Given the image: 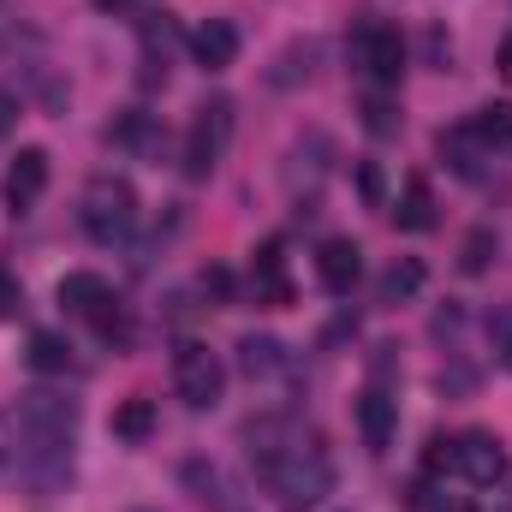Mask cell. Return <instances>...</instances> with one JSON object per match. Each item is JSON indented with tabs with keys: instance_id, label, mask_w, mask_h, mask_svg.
<instances>
[{
	"instance_id": "cell-1",
	"label": "cell",
	"mask_w": 512,
	"mask_h": 512,
	"mask_svg": "<svg viewBox=\"0 0 512 512\" xmlns=\"http://www.w3.org/2000/svg\"><path fill=\"white\" fill-rule=\"evenodd\" d=\"M245 447H251L262 483L286 507H316L334 489V459H328L322 435L298 429L292 417H256V423H245Z\"/></svg>"
},
{
	"instance_id": "cell-2",
	"label": "cell",
	"mask_w": 512,
	"mask_h": 512,
	"mask_svg": "<svg viewBox=\"0 0 512 512\" xmlns=\"http://www.w3.org/2000/svg\"><path fill=\"white\" fill-rule=\"evenodd\" d=\"M78 215H84V233L96 245L131 239V227H137V191H131L126 179H114V173H96L84 185V209Z\"/></svg>"
},
{
	"instance_id": "cell-3",
	"label": "cell",
	"mask_w": 512,
	"mask_h": 512,
	"mask_svg": "<svg viewBox=\"0 0 512 512\" xmlns=\"http://www.w3.org/2000/svg\"><path fill=\"white\" fill-rule=\"evenodd\" d=\"M352 66L370 78V90H399V78H405V36L393 24L364 18L352 30Z\"/></svg>"
},
{
	"instance_id": "cell-4",
	"label": "cell",
	"mask_w": 512,
	"mask_h": 512,
	"mask_svg": "<svg viewBox=\"0 0 512 512\" xmlns=\"http://www.w3.org/2000/svg\"><path fill=\"white\" fill-rule=\"evenodd\" d=\"M227 143H233V102L215 96V102L197 108V120L185 131V155H179V161H185V179H209V173L221 167Z\"/></svg>"
},
{
	"instance_id": "cell-5",
	"label": "cell",
	"mask_w": 512,
	"mask_h": 512,
	"mask_svg": "<svg viewBox=\"0 0 512 512\" xmlns=\"http://www.w3.org/2000/svg\"><path fill=\"white\" fill-rule=\"evenodd\" d=\"M72 429H78V405L60 399V393H48V387H30L18 399V411H12V435H24V441H60V447H72Z\"/></svg>"
},
{
	"instance_id": "cell-6",
	"label": "cell",
	"mask_w": 512,
	"mask_h": 512,
	"mask_svg": "<svg viewBox=\"0 0 512 512\" xmlns=\"http://www.w3.org/2000/svg\"><path fill=\"white\" fill-rule=\"evenodd\" d=\"M173 387H179V399L191 411H215L221 405V387H227V370H221V358L209 346L191 340V346L173 352Z\"/></svg>"
},
{
	"instance_id": "cell-7",
	"label": "cell",
	"mask_w": 512,
	"mask_h": 512,
	"mask_svg": "<svg viewBox=\"0 0 512 512\" xmlns=\"http://www.w3.org/2000/svg\"><path fill=\"white\" fill-rule=\"evenodd\" d=\"M453 471L477 489H495V483H507V447L489 429H465V435H453Z\"/></svg>"
},
{
	"instance_id": "cell-8",
	"label": "cell",
	"mask_w": 512,
	"mask_h": 512,
	"mask_svg": "<svg viewBox=\"0 0 512 512\" xmlns=\"http://www.w3.org/2000/svg\"><path fill=\"white\" fill-rule=\"evenodd\" d=\"M60 304H66L72 316H90L96 334H126L120 304H114V292H108L102 274H66V280H60Z\"/></svg>"
},
{
	"instance_id": "cell-9",
	"label": "cell",
	"mask_w": 512,
	"mask_h": 512,
	"mask_svg": "<svg viewBox=\"0 0 512 512\" xmlns=\"http://www.w3.org/2000/svg\"><path fill=\"white\" fill-rule=\"evenodd\" d=\"M0 191H6L12 215H24L30 203H42V191H48V149L24 143V149L12 155V167H6V179H0Z\"/></svg>"
},
{
	"instance_id": "cell-10",
	"label": "cell",
	"mask_w": 512,
	"mask_h": 512,
	"mask_svg": "<svg viewBox=\"0 0 512 512\" xmlns=\"http://www.w3.org/2000/svg\"><path fill=\"white\" fill-rule=\"evenodd\" d=\"M137 36H143V84H167V60H173V48H179V24L167 18V12H143L137 18Z\"/></svg>"
},
{
	"instance_id": "cell-11",
	"label": "cell",
	"mask_w": 512,
	"mask_h": 512,
	"mask_svg": "<svg viewBox=\"0 0 512 512\" xmlns=\"http://www.w3.org/2000/svg\"><path fill=\"white\" fill-rule=\"evenodd\" d=\"M328 161H334V137H322V131L298 137L292 155H286V191H316L322 173H328Z\"/></svg>"
},
{
	"instance_id": "cell-12",
	"label": "cell",
	"mask_w": 512,
	"mask_h": 512,
	"mask_svg": "<svg viewBox=\"0 0 512 512\" xmlns=\"http://www.w3.org/2000/svg\"><path fill=\"white\" fill-rule=\"evenodd\" d=\"M358 274H364V251H358L352 239H322V251H316V280H322L328 292H352Z\"/></svg>"
},
{
	"instance_id": "cell-13",
	"label": "cell",
	"mask_w": 512,
	"mask_h": 512,
	"mask_svg": "<svg viewBox=\"0 0 512 512\" xmlns=\"http://www.w3.org/2000/svg\"><path fill=\"white\" fill-rule=\"evenodd\" d=\"M239 370H245L251 382H280V376L292 370V352H286L274 334H245V340H239Z\"/></svg>"
},
{
	"instance_id": "cell-14",
	"label": "cell",
	"mask_w": 512,
	"mask_h": 512,
	"mask_svg": "<svg viewBox=\"0 0 512 512\" xmlns=\"http://www.w3.org/2000/svg\"><path fill=\"white\" fill-rule=\"evenodd\" d=\"M191 54H197L209 72H227V66L239 60V30H233V18H203V30L191 36Z\"/></svg>"
},
{
	"instance_id": "cell-15",
	"label": "cell",
	"mask_w": 512,
	"mask_h": 512,
	"mask_svg": "<svg viewBox=\"0 0 512 512\" xmlns=\"http://www.w3.org/2000/svg\"><path fill=\"white\" fill-rule=\"evenodd\" d=\"M393 423H399V405H393V399H387V387L376 382L364 399H358V429H364V447H370V453H387Z\"/></svg>"
},
{
	"instance_id": "cell-16",
	"label": "cell",
	"mask_w": 512,
	"mask_h": 512,
	"mask_svg": "<svg viewBox=\"0 0 512 512\" xmlns=\"http://www.w3.org/2000/svg\"><path fill=\"white\" fill-rule=\"evenodd\" d=\"M393 221H399V233H429V227H435V191H429V179H423V173H411V179H405V197H399Z\"/></svg>"
},
{
	"instance_id": "cell-17",
	"label": "cell",
	"mask_w": 512,
	"mask_h": 512,
	"mask_svg": "<svg viewBox=\"0 0 512 512\" xmlns=\"http://www.w3.org/2000/svg\"><path fill=\"white\" fill-rule=\"evenodd\" d=\"M441 155L453 161V173H465V179H483V161H489V149L471 137V126L441 131Z\"/></svg>"
},
{
	"instance_id": "cell-18",
	"label": "cell",
	"mask_w": 512,
	"mask_h": 512,
	"mask_svg": "<svg viewBox=\"0 0 512 512\" xmlns=\"http://www.w3.org/2000/svg\"><path fill=\"white\" fill-rule=\"evenodd\" d=\"M471 137H477L489 155L512 149V108H507V102H489V108H477V114H471Z\"/></svg>"
},
{
	"instance_id": "cell-19",
	"label": "cell",
	"mask_w": 512,
	"mask_h": 512,
	"mask_svg": "<svg viewBox=\"0 0 512 512\" xmlns=\"http://www.w3.org/2000/svg\"><path fill=\"white\" fill-rule=\"evenodd\" d=\"M316 72V42H292V48H280V60L268 66V84L274 90H292V84H304Z\"/></svg>"
},
{
	"instance_id": "cell-20",
	"label": "cell",
	"mask_w": 512,
	"mask_h": 512,
	"mask_svg": "<svg viewBox=\"0 0 512 512\" xmlns=\"http://www.w3.org/2000/svg\"><path fill=\"white\" fill-rule=\"evenodd\" d=\"M24 364H30L36 376H66V370H72V346H66L60 334H30Z\"/></svg>"
},
{
	"instance_id": "cell-21",
	"label": "cell",
	"mask_w": 512,
	"mask_h": 512,
	"mask_svg": "<svg viewBox=\"0 0 512 512\" xmlns=\"http://www.w3.org/2000/svg\"><path fill=\"white\" fill-rule=\"evenodd\" d=\"M114 435L120 441H149L155 435V399H126V405H114Z\"/></svg>"
},
{
	"instance_id": "cell-22",
	"label": "cell",
	"mask_w": 512,
	"mask_h": 512,
	"mask_svg": "<svg viewBox=\"0 0 512 512\" xmlns=\"http://www.w3.org/2000/svg\"><path fill=\"white\" fill-rule=\"evenodd\" d=\"M358 114H364L370 137H399V102H393V90H364Z\"/></svg>"
},
{
	"instance_id": "cell-23",
	"label": "cell",
	"mask_w": 512,
	"mask_h": 512,
	"mask_svg": "<svg viewBox=\"0 0 512 512\" xmlns=\"http://www.w3.org/2000/svg\"><path fill=\"white\" fill-rule=\"evenodd\" d=\"M411 292H423V262H417V256H399L382 274V298L399 304V298H411Z\"/></svg>"
},
{
	"instance_id": "cell-24",
	"label": "cell",
	"mask_w": 512,
	"mask_h": 512,
	"mask_svg": "<svg viewBox=\"0 0 512 512\" xmlns=\"http://www.w3.org/2000/svg\"><path fill=\"white\" fill-rule=\"evenodd\" d=\"M185 483L197 489V501H215V507L227 512V477H221L215 465H203V459H191V465H185Z\"/></svg>"
},
{
	"instance_id": "cell-25",
	"label": "cell",
	"mask_w": 512,
	"mask_h": 512,
	"mask_svg": "<svg viewBox=\"0 0 512 512\" xmlns=\"http://www.w3.org/2000/svg\"><path fill=\"white\" fill-rule=\"evenodd\" d=\"M495 251H501V245H495V233H489V227H477V233L465 239V251H459V268H465V274H483V268L495 262Z\"/></svg>"
},
{
	"instance_id": "cell-26",
	"label": "cell",
	"mask_w": 512,
	"mask_h": 512,
	"mask_svg": "<svg viewBox=\"0 0 512 512\" xmlns=\"http://www.w3.org/2000/svg\"><path fill=\"white\" fill-rule=\"evenodd\" d=\"M489 340H495V358H501V370H512V304L489 310Z\"/></svg>"
},
{
	"instance_id": "cell-27",
	"label": "cell",
	"mask_w": 512,
	"mask_h": 512,
	"mask_svg": "<svg viewBox=\"0 0 512 512\" xmlns=\"http://www.w3.org/2000/svg\"><path fill=\"white\" fill-rule=\"evenodd\" d=\"M358 197H364L370 209H382L387 203V173L376 167V161H358Z\"/></svg>"
},
{
	"instance_id": "cell-28",
	"label": "cell",
	"mask_w": 512,
	"mask_h": 512,
	"mask_svg": "<svg viewBox=\"0 0 512 512\" xmlns=\"http://www.w3.org/2000/svg\"><path fill=\"white\" fill-rule=\"evenodd\" d=\"M453 465V441L447 435H429V453H423V471H447Z\"/></svg>"
},
{
	"instance_id": "cell-29",
	"label": "cell",
	"mask_w": 512,
	"mask_h": 512,
	"mask_svg": "<svg viewBox=\"0 0 512 512\" xmlns=\"http://www.w3.org/2000/svg\"><path fill=\"white\" fill-rule=\"evenodd\" d=\"M18 310H24V292H18V280H12V274H0V322H6V316H18Z\"/></svg>"
},
{
	"instance_id": "cell-30",
	"label": "cell",
	"mask_w": 512,
	"mask_h": 512,
	"mask_svg": "<svg viewBox=\"0 0 512 512\" xmlns=\"http://www.w3.org/2000/svg\"><path fill=\"white\" fill-rule=\"evenodd\" d=\"M203 292H215V298H233V274H227V268H209V274H203Z\"/></svg>"
},
{
	"instance_id": "cell-31",
	"label": "cell",
	"mask_w": 512,
	"mask_h": 512,
	"mask_svg": "<svg viewBox=\"0 0 512 512\" xmlns=\"http://www.w3.org/2000/svg\"><path fill=\"white\" fill-rule=\"evenodd\" d=\"M495 66H501V78H507V84H512V36H507V42H501V54H495Z\"/></svg>"
},
{
	"instance_id": "cell-32",
	"label": "cell",
	"mask_w": 512,
	"mask_h": 512,
	"mask_svg": "<svg viewBox=\"0 0 512 512\" xmlns=\"http://www.w3.org/2000/svg\"><path fill=\"white\" fill-rule=\"evenodd\" d=\"M435 512H477V507H471V501H459V495H453V501H441V507H435Z\"/></svg>"
},
{
	"instance_id": "cell-33",
	"label": "cell",
	"mask_w": 512,
	"mask_h": 512,
	"mask_svg": "<svg viewBox=\"0 0 512 512\" xmlns=\"http://www.w3.org/2000/svg\"><path fill=\"white\" fill-rule=\"evenodd\" d=\"M90 6H102V12H120V6H131V0H90Z\"/></svg>"
}]
</instances>
